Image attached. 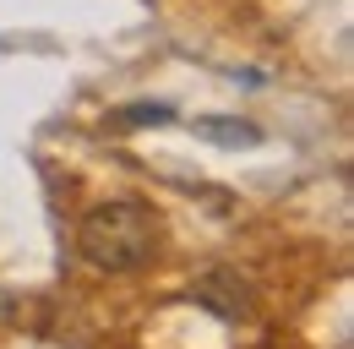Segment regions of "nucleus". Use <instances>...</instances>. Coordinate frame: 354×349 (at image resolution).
<instances>
[{
	"label": "nucleus",
	"mask_w": 354,
	"mask_h": 349,
	"mask_svg": "<svg viewBox=\"0 0 354 349\" xmlns=\"http://www.w3.org/2000/svg\"><path fill=\"white\" fill-rule=\"evenodd\" d=\"M153 246H158V213L147 202H131V197L98 202L77 224V251H82V262L104 267V273H131V267H142V262L153 257Z\"/></svg>",
	"instance_id": "obj_1"
},
{
	"label": "nucleus",
	"mask_w": 354,
	"mask_h": 349,
	"mask_svg": "<svg viewBox=\"0 0 354 349\" xmlns=\"http://www.w3.org/2000/svg\"><path fill=\"white\" fill-rule=\"evenodd\" d=\"M191 301H202L207 311H218L223 322H245L257 311V289L234 273V267H207L196 284H191Z\"/></svg>",
	"instance_id": "obj_2"
},
{
	"label": "nucleus",
	"mask_w": 354,
	"mask_h": 349,
	"mask_svg": "<svg viewBox=\"0 0 354 349\" xmlns=\"http://www.w3.org/2000/svg\"><path fill=\"white\" fill-rule=\"evenodd\" d=\"M196 131H202V136H213L218 147H257V142H262V131L251 126V120H223V115H202Z\"/></svg>",
	"instance_id": "obj_3"
},
{
	"label": "nucleus",
	"mask_w": 354,
	"mask_h": 349,
	"mask_svg": "<svg viewBox=\"0 0 354 349\" xmlns=\"http://www.w3.org/2000/svg\"><path fill=\"white\" fill-rule=\"evenodd\" d=\"M175 109L169 104H136V109H126V120H136V126H147V120H169Z\"/></svg>",
	"instance_id": "obj_4"
}]
</instances>
